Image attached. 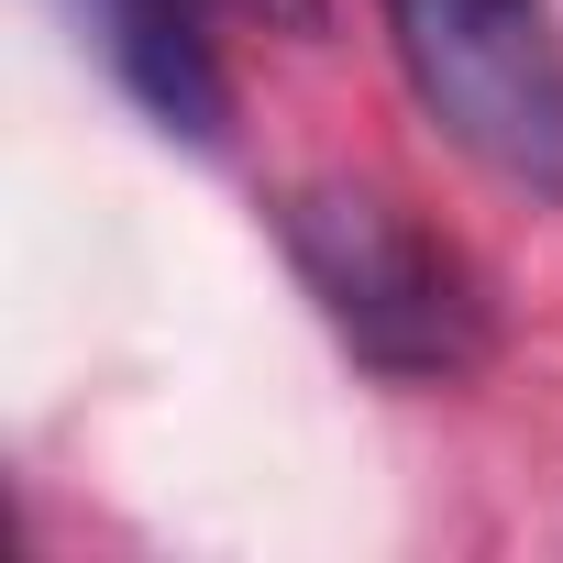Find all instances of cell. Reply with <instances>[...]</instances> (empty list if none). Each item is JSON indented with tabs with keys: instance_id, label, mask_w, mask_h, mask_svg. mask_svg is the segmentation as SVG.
Instances as JSON below:
<instances>
[{
	"instance_id": "7a4b0ae2",
	"label": "cell",
	"mask_w": 563,
	"mask_h": 563,
	"mask_svg": "<svg viewBox=\"0 0 563 563\" xmlns=\"http://www.w3.org/2000/svg\"><path fill=\"white\" fill-rule=\"evenodd\" d=\"M420 111L508 188L563 199V34L541 0H376Z\"/></svg>"
},
{
	"instance_id": "6da1fadb",
	"label": "cell",
	"mask_w": 563,
	"mask_h": 563,
	"mask_svg": "<svg viewBox=\"0 0 563 563\" xmlns=\"http://www.w3.org/2000/svg\"><path fill=\"white\" fill-rule=\"evenodd\" d=\"M276 243H288L299 288L321 299V321L354 343V365H376L398 387H453V376H475L497 354L486 276L431 221H409L398 199L310 177V188L276 199Z\"/></svg>"
},
{
	"instance_id": "277c9868",
	"label": "cell",
	"mask_w": 563,
	"mask_h": 563,
	"mask_svg": "<svg viewBox=\"0 0 563 563\" xmlns=\"http://www.w3.org/2000/svg\"><path fill=\"white\" fill-rule=\"evenodd\" d=\"M243 12H265V23H288V34H321V0H243Z\"/></svg>"
},
{
	"instance_id": "3957f363",
	"label": "cell",
	"mask_w": 563,
	"mask_h": 563,
	"mask_svg": "<svg viewBox=\"0 0 563 563\" xmlns=\"http://www.w3.org/2000/svg\"><path fill=\"white\" fill-rule=\"evenodd\" d=\"M67 23L144 122H166L188 144L232 133V78H221V56L199 34V0H67Z\"/></svg>"
}]
</instances>
